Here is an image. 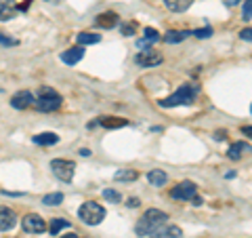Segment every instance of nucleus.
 <instances>
[{
  "label": "nucleus",
  "instance_id": "nucleus-1",
  "mask_svg": "<svg viewBox=\"0 0 252 238\" xmlns=\"http://www.w3.org/2000/svg\"><path fill=\"white\" fill-rule=\"evenodd\" d=\"M198 91H200V86L198 84H191V82H187V84H181L179 89L170 95V97H164L160 99L158 104H160L162 108H177V106H191L195 97H198Z\"/></svg>",
  "mask_w": 252,
  "mask_h": 238
},
{
  "label": "nucleus",
  "instance_id": "nucleus-2",
  "mask_svg": "<svg viewBox=\"0 0 252 238\" xmlns=\"http://www.w3.org/2000/svg\"><path fill=\"white\" fill-rule=\"evenodd\" d=\"M164 224H168V213H164L160 209H147L143 213V217L139 219V224L135 228V232L139 236H149L156 228H160Z\"/></svg>",
  "mask_w": 252,
  "mask_h": 238
},
{
  "label": "nucleus",
  "instance_id": "nucleus-3",
  "mask_svg": "<svg viewBox=\"0 0 252 238\" xmlns=\"http://www.w3.org/2000/svg\"><path fill=\"white\" fill-rule=\"evenodd\" d=\"M61 95L51 89V86H42L40 91H38V99H36V108L40 110V112H55V110L61 108Z\"/></svg>",
  "mask_w": 252,
  "mask_h": 238
},
{
  "label": "nucleus",
  "instance_id": "nucleus-4",
  "mask_svg": "<svg viewBox=\"0 0 252 238\" xmlns=\"http://www.w3.org/2000/svg\"><path fill=\"white\" fill-rule=\"evenodd\" d=\"M78 217L89 226H99L105 219V209L99 202H84L80 211H78Z\"/></svg>",
  "mask_w": 252,
  "mask_h": 238
},
{
  "label": "nucleus",
  "instance_id": "nucleus-5",
  "mask_svg": "<svg viewBox=\"0 0 252 238\" xmlns=\"http://www.w3.org/2000/svg\"><path fill=\"white\" fill-rule=\"evenodd\" d=\"M51 169L53 173L57 175L61 181H65V184H69V181L74 179V173H76V164L72 160H63V158H55V160L51 162Z\"/></svg>",
  "mask_w": 252,
  "mask_h": 238
},
{
  "label": "nucleus",
  "instance_id": "nucleus-6",
  "mask_svg": "<svg viewBox=\"0 0 252 238\" xmlns=\"http://www.w3.org/2000/svg\"><path fill=\"white\" fill-rule=\"evenodd\" d=\"M21 228H23V232H28V234H42L46 230V224L40 215L30 213V215H26L21 219Z\"/></svg>",
  "mask_w": 252,
  "mask_h": 238
},
{
  "label": "nucleus",
  "instance_id": "nucleus-7",
  "mask_svg": "<svg viewBox=\"0 0 252 238\" xmlns=\"http://www.w3.org/2000/svg\"><path fill=\"white\" fill-rule=\"evenodd\" d=\"M198 192V186L193 184V181H183V184H179L177 188H172L170 196L175 198V200H191Z\"/></svg>",
  "mask_w": 252,
  "mask_h": 238
},
{
  "label": "nucleus",
  "instance_id": "nucleus-8",
  "mask_svg": "<svg viewBox=\"0 0 252 238\" xmlns=\"http://www.w3.org/2000/svg\"><path fill=\"white\" fill-rule=\"evenodd\" d=\"M135 61L143 68H154V66H160V63L164 61V57L158 51H143V53L137 55Z\"/></svg>",
  "mask_w": 252,
  "mask_h": 238
},
{
  "label": "nucleus",
  "instance_id": "nucleus-9",
  "mask_svg": "<svg viewBox=\"0 0 252 238\" xmlns=\"http://www.w3.org/2000/svg\"><path fill=\"white\" fill-rule=\"evenodd\" d=\"M34 104H36V99H34V95H32L30 91H19V93H15L11 97V106L15 110H26V108L34 106Z\"/></svg>",
  "mask_w": 252,
  "mask_h": 238
},
{
  "label": "nucleus",
  "instance_id": "nucleus-10",
  "mask_svg": "<svg viewBox=\"0 0 252 238\" xmlns=\"http://www.w3.org/2000/svg\"><path fill=\"white\" fill-rule=\"evenodd\" d=\"M149 238H183V230L177 228V226L164 224L160 228H156L154 232L149 234Z\"/></svg>",
  "mask_w": 252,
  "mask_h": 238
},
{
  "label": "nucleus",
  "instance_id": "nucleus-11",
  "mask_svg": "<svg viewBox=\"0 0 252 238\" xmlns=\"http://www.w3.org/2000/svg\"><path fill=\"white\" fill-rule=\"evenodd\" d=\"M17 224V215L15 211L9 207H0V232H6V230H13Z\"/></svg>",
  "mask_w": 252,
  "mask_h": 238
},
{
  "label": "nucleus",
  "instance_id": "nucleus-12",
  "mask_svg": "<svg viewBox=\"0 0 252 238\" xmlns=\"http://www.w3.org/2000/svg\"><path fill=\"white\" fill-rule=\"evenodd\" d=\"M17 4L15 0H0V21H11L17 17Z\"/></svg>",
  "mask_w": 252,
  "mask_h": 238
},
{
  "label": "nucleus",
  "instance_id": "nucleus-13",
  "mask_svg": "<svg viewBox=\"0 0 252 238\" xmlns=\"http://www.w3.org/2000/svg\"><path fill=\"white\" fill-rule=\"evenodd\" d=\"M84 57V49L80 44L78 46H72V49H67V51H63L61 53V61L63 63H67V66H76L78 61H80Z\"/></svg>",
  "mask_w": 252,
  "mask_h": 238
},
{
  "label": "nucleus",
  "instance_id": "nucleus-14",
  "mask_svg": "<svg viewBox=\"0 0 252 238\" xmlns=\"http://www.w3.org/2000/svg\"><path fill=\"white\" fill-rule=\"evenodd\" d=\"M191 36V30H170L164 34V42L175 44V42H183L185 38Z\"/></svg>",
  "mask_w": 252,
  "mask_h": 238
},
{
  "label": "nucleus",
  "instance_id": "nucleus-15",
  "mask_svg": "<svg viewBox=\"0 0 252 238\" xmlns=\"http://www.w3.org/2000/svg\"><path fill=\"white\" fill-rule=\"evenodd\" d=\"M94 23H97L99 28H103V30H112L116 23H118V15L114 11H109V13H101L97 19H94Z\"/></svg>",
  "mask_w": 252,
  "mask_h": 238
},
{
  "label": "nucleus",
  "instance_id": "nucleus-16",
  "mask_svg": "<svg viewBox=\"0 0 252 238\" xmlns=\"http://www.w3.org/2000/svg\"><path fill=\"white\" fill-rule=\"evenodd\" d=\"M99 124L105 126V129H120V126L128 124V120H126V118H118V116H101Z\"/></svg>",
  "mask_w": 252,
  "mask_h": 238
},
{
  "label": "nucleus",
  "instance_id": "nucleus-17",
  "mask_svg": "<svg viewBox=\"0 0 252 238\" xmlns=\"http://www.w3.org/2000/svg\"><path fill=\"white\" fill-rule=\"evenodd\" d=\"M147 181H149L152 186L160 188V186H164V184L168 181V175H166V173H164L162 169H152V171L147 173Z\"/></svg>",
  "mask_w": 252,
  "mask_h": 238
},
{
  "label": "nucleus",
  "instance_id": "nucleus-18",
  "mask_svg": "<svg viewBox=\"0 0 252 238\" xmlns=\"http://www.w3.org/2000/svg\"><path fill=\"white\" fill-rule=\"evenodd\" d=\"M164 4H166V9L172 13H183L193 4V0H164Z\"/></svg>",
  "mask_w": 252,
  "mask_h": 238
},
{
  "label": "nucleus",
  "instance_id": "nucleus-19",
  "mask_svg": "<svg viewBox=\"0 0 252 238\" xmlns=\"http://www.w3.org/2000/svg\"><path fill=\"white\" fill-rule=\"evenodd\" d=\"M59 141V135L55 133H40V135H34V144L38 146H55Z\"/></svg>",
  "mask_w": 252,
  "mask_h": 238
},
{
  "label": "nucleus",
  "instance_id": "nucleus-20",
  "mask_svg": "<svg viewBox=\"0 0 252 238\" xmlns=\"http://www.w3.org/2000/svg\"><path fill=\"white\" fill-rule=\"evenodd\" d=\"M101 40V34H94V32H80L78 34V44L84 46V44H97Z\"/></svg>",
  "mask_w": 252,
  "mask_h": 238
},
{
  "label": "nucleus",
  "instance_id": "nucleus-21",
  "mask_svg": "<svg viewBox=\"0 0 252 238\" xmlns=\"http://www.w3.org/2000/svg\"><path fill=\"white\" fill-rule=\"evenodd\" d=\"M246 144H244V141H235V144H231V148L227 150V156L231 158V160H240L242 158V154L246 152Z\"/></svg>",
  "mask_w": 252,
  "mask_h": 238
},
{
  "label": "nucleus",
  "instance_id": "nucleus-22",
  "mask_svg": "<svg viewBox=\"0 0 252 238\" xmlns=\"http://www.w3.org/2000/svg\"><path fill=\"white\" fill-rule=\"evenodd\" d=\"M139 177V173L137 171H132V169H120L114 175V179L116 181H135Z\"/></svg>",
  "mask_w": 252,
  "mask_h": 238
},
{
  "label": "nucleus",
  "instance_id": "nucleus-23",
  "mask_svg": "<svg viewBox=\"0 0 252 238\" xmlns=\"http://www.w3.org/2000/svg\"><path fill=\"white\" fill-rule=\"evenodd\" d=\"M65 228H69V221L67 219H53L51 221V226H49V232L53 234V236H57L59 232H61V230H65Z\"/></svg>",
  "mask_w": 252,
  "mask_h": 238
},
{
  "label": "nucleus",
  "instance_id": "nucleus-24",
  "mask_svg": "<svg viewBox=\"0 0 252 238\" xmlns=\"http://www.w3.org/2000/svg\"><path fill=\"white\" fill-rule=\"evenodd\" d=\"M42 202H44V204H49V207H55V204H61V202H63V194H61V192L46 194V196H42Z\"/></svg>",
  "mask_w": 252,
  "mask_h": 238
},
{
  "label": "nucleus",
  "instance_id": "nucleus-25",
  "mask_svg": "<svg viewBox=\"0 0 252 238\" xmlns=\"http://www.w3.org/2000/svg\"><path fill=\"white\" fill-rule=\"evenodd\" d=\"M103 198L105 200H109V202H114V204H118V202H122V196H120V192H116V190H103Z\"/></svg>",
  "mask_w": 252,
  "mask_h": 238
},
{
  "label": "nucleus",
  "instance_id": "nucleus-26",
  "mask_svg": "<svg viewBox=\"0 0 252 238\" xmlns=\"http://www.w3.org/2000/svg\"><path fill=\"white\" fill-rule=\"evenodd\" d=\"M242 19H244V21L252 19V0H244V6H242Z\"/></svg>",
  "mask_w": 252,
  "mask_h": 238
},
{
  "label": "nucleus",
  "instance_id": "nucleus-27",
  "mask_svg": "<svg viewBox=\"0 0 252 238\" xmlns=\"http://www.w3.org/2000/svg\"><path fill=\"white\" fill-rule=\"evenodd\" d=\"M143 38H145V40H149V42H156V40H160V34H158L154 28H145L143 30Z\"/></svg>",
  "mask_w": 252,
  "mask_h": 238
},
{
  "label": "nucleus",
  "instance_id": "nucleus-28",
  "mask_svg": "<svg viewBox=\"0 0 252 238\" xmlns=\"http://www.w3.org/2000/svg\"><path fill=\"white\" fill-rule=\"evenodd\" d=\"M191 34L195 36V38H210L212 36V28L210 26H206V28H200V30H193Z\"/></svg>",
  "mask_w": 252,
  "mask_h": 238
},
{
  "label": "nucleus",
  "instance_id": "nucleus-29",
  "mask_svg": "<svg viewBox=\"0 0 252 238\" xmlns=\"http://www.w3.org/2000/svg\"><path fill=\"white\" fill-rule=\"evenodd\" d=\"M135 32H137V23H135V21L124 23V26H122V34H124V36H132Z\"/></svg>",
  "mask_w": 252,
  "mask_h": 238
},
{
  "label": "nucleus",
  "instance_id": "nucleus-30",
  "mask_svg": "<svg viewBox=\"0 0 252 238\" xmlns=\"http://www.w3.org/2000/svg\"><path fill=\"white\" fill-rule=\"evenodd\" d=\"M15 44H17L15 38H9V36H4L2 32H0V46H15Z\"/></svg>",
  "mask_w": 252,
  "mask_h": 238
},
{
  "label": "nucleus",
  "instance_id": "nucleus-31",
  "mask_svg": "<svg viewBox=\"0 0 252 238\" xmlns=\"http://www.w3.org/2000/svg\"><path fill=\"white\" fill-rule=\"evenodd\" d=\"M240 38L242 40H246V42H252V28H244L240 32Z\"/></svg>",
  "mask_w": 252,
  "mask_h": 238
},
{
  "label": "nucleus",
  "instance_id": "nucleus-32",
  "mask_svg": "<svg viewBox=\"0 0 252 238\" xmlns=\"http://www.w3.org/2000/svg\"><path fill=\"white\" fill-rule=\"evenodd\" d=\"M137 46H139V49H149V46H152V42L145 40V38H141V40L137 42Z\"/></svg>",
  "mask_w": 252,
  "mask_h": 238
},
{
  "label": "nucleus",
  "instance_id": "nucleus-33",
  "mask_svg": "<svg viewBox=\"0 0 252 238\" xmlns=\"http://www.w3.org/2000/svg\"><path fill=\"white\" fill-rule=\"evenodd\" d=\"M126 204H128L130 209H135V207H139V198H128V202Z\"/></svg>",
  "mask_w": 252,
  "mask_h": 238
},
{
  "label": "nucleus",
  "instance_id": "nucleus-34",
  "mask_svg": "<svg viewBox=\"0 0 252 238\" xmlns=\"http://www.w3.org/2000/svg\"><path fill=\"white\" fill-rule=\"evenodd\" d=\"M242 133L246 135L248 139H252V126H242Z\"/></svg>",
  "mask_w": 252,
  "mask_h": 238
},
{
  "label": "nucleus",
  "instance_id": "nucleus-35",
  "mask_svg": "<svg viewBox=\"0 0 252 238\" xmlns=\"http://www.w3.org/2000/svg\"><path fill=\"white\" fill-rule=\"evenodd\" d=\"M202 202H204V200H202V198H200V196H193V198H191V204H195V207H200V204H202Z\"/></svg>",
  "mask_w": 252,
  "mask_h": 238
},
{
  "label": "nucleus",
  "instance_id": "nucleus-36",
  "mask_svg": "<svg viewBox=\"0 0 252 238\" xmlns=\"http://www.w3.org/2000/svg\"><path fill=\"white\" fill-rule=\"evenodd\" d=\"M17 9H19V11H28V9H30V0H26V2H23V4H19Z\"/></svg>",
  "mask_w": 252,
  "mask_h": 238
},
{
  "label": "nucleus",
  "instance_id": "nucleus-37",
  "mask_svg": "<svg viewBox=\"0 0 252 238\" xmlns=\"http://www.w3.org/2000/svg\"><path fill=\"white\" fill-rule=\"evenodd\" d=\"M59 238H78V234H74V232H69V234H63V236H59Z\"/></svg>",
  "mask_w": 252,
  "mask_h": 238
},
{
  "label": "nucleus",
  "instance_id": "nucleus-38",
  "mask_svg": "<svg viewBox=\"0 0 252 238\" xmlns=\"http://www.w3.org/2000/svg\"><path fill=\"white\" fill-rule=\"evenodd\" d=\"M217 139H225V131H217Z\"/></svg>",
  "mask_w": 252,
  "mask_h": 238
},
{
  "label": "nucleus",
  "instance_id": "nucleus-39",
  "mask_svg": "<svg viewBox=\"0 0 252 238\" xmlns=\"http://www.w3.org/2000/svg\"><path fill=\"white\" fill-rule=\"evenodd\" d=\"M238 2H242V0H227V4H229V6H235Z\"/></svg>",
  "mask_w": 252,
  "mask_h": 238
},
{
  "label": "nucleus",
  "instance_id": "nucleus-40",
  "mask_svg": "<svg viewBox=\"0 0 252 238\" xmlns=\"http://www.w3.org/2000/svg\"><path fill=\"white\" fill-rule=\"evenodd\" d=\"M80 154H82V156H89V154H91V150H86V148H82V150H80Z\"/></svg>",
  "mask_w": 252,
  "mask_h": 238
},
{
  "label": "nucleus",
  "instance_id": "nucleus-41",
  "mask_svg": "<svg viewBox=\"0 0 252 238\" xmlns=\"http://www.w3.org/2000/svg\"><path fill=\"white\" fill-rule=\"evenodd\" d=\"M49 2H57V0H49Z\"/></svg>",
  "mask_w": 252,
  "mask_h": 238
},
{
  "label": "nucleus",
  "instance_id": "nucleus-42",
  "mask_svg": "<svg viewBox=\"0 0 252 238\" xmlns=\"http://www.w3.org/2000/svg\"><path fill=\"white\" fill-rule=\"evenodd\" d=\"M250 112H252V106H250Z\"/></svg>",
  "mask_w": 252,
  "mask_h": 238
}]
</instances>
